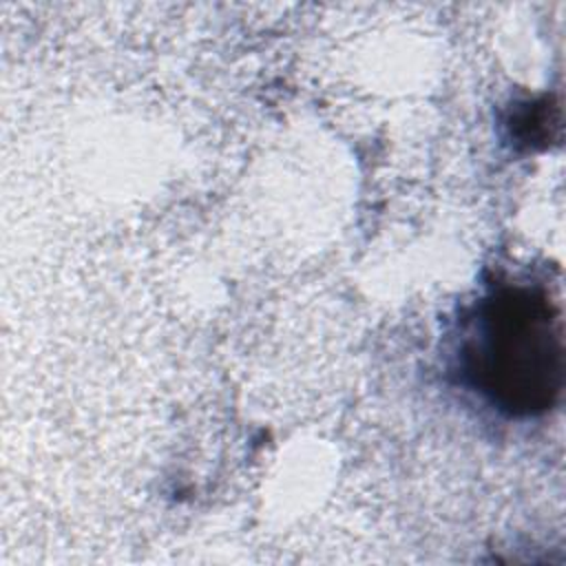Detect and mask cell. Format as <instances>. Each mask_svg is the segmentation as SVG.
I'll return each mask as SVG.
<instances>
[{
	"mask_svg": "<svg viewBox=\"0 0 566 566\" xmlns=\"http://www.w3.org/2000/svg\"><path fill=\"white\" fill-rule=\"evenodd\" d=\"M460 382L493 409L531 418L548 411L564 380L559 310L546 290L497 283L462 316L455 354Z\"/></svg>",
	"mask_w": 566,
	"mask_h": 566,
	"instance_id": "cell-1",
	"label": "cell"
}]
</instances>
